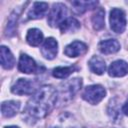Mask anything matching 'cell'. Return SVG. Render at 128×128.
Segmentation results:
<instances>
[{
  "mask_svg": "<svg viewBox=\"0 0 128 128\" xmlns=\"http://www.w3.org/2000/svg\"><path fill=\"white\" fill-rule=\"evenodd\" d=\"M57 100V92L50 85H44L40 87L29 99L24 114L26 117L39 120L48 115L53 109Z\"/></svg>",
  "mask_w": 128,
  "mask_h": 128,
  "instance_id": "1",
  "label": "cell"
},
{
  "mask_svg": "<svg viewBox=\"0 0 128 128\" xmlns=\"http://www.w3.org/2000/svg\"><path fill=\"white\" fill-rule=\"evenodd\" d=\"M66 15H67V9L66 7L61 4V3H56L53 5V7L51 8L49 14H48V24L52 27H56V26H60L66 19Z\"/></svg>",
  "mask_w": 128,
  "mask_h": 128,
  "instance_id": "2",
  "label": "cell"
},
{
  "mask_svg": "<svg viewBox=\"0 0 128 128\" xmlns=\"http://www.w3.org/2000/svg\"><path fill=\"white\" fill-rule=\"evenodd\" d=\"M106 95L105 89L101 85L87 86L83 92V99L90 104H98Z\"/></svg>",
  "mask_w": 128,
  "mask_h": 128,
  "instance_id": "3",
  "label": "cell"
},
{
  "mask_svg": "<svg viewBox=\"0 0 128 128\" xmlns=\"http://www.w3.org/2000/svg\"><path fill=\"white\" fill-rule=\"evenodd\" d=\"M110 26L115 33H122L126 28L125 13L118 8H114L110 12Z\"/></svg>",
  "mask_w": 128,
  "mask_h": 128,
  "instance_id": "4",
  "label": "cell"
},
{
  "mask_svg": "<svg viewBox=\"0 0 128 128\" xmlns=\"http://www.w3.org/2000/svg\"><path fill=\"white\" fill-rule=\"evenodd\" d=\"M57 51H58V43L52 37L47 38L44 41V43H43V45L41 47V53H42V55L46 59H49V60H51V59H53V58L56 57Z\"/></svg>",
  "mask_w": 128,
  "mask_h": 128,
  "instance_id": "5",
  "label": "cell"
},
{
  "mask_svg": "<svg viewBox=\"0 0 128 128\" xmlns=\"http://www.w3.org/2000/svg\"><path fill=\"white\" fill-rule=\"evenodd\" d=\"M11 91L17 95H30L33 92V84L28 79L20 78L12 86Z\"/></svg>",
  "mask_w": 128,
  "mask_h": 128,
  "instance_id": "6",
  "label": "cell"
},
{
  "mask_svg": "<svg viewBox=\"0 0 128 128\" xmlns=\"http://www.w3.org/2000/svg\"><path fill=\"white\" fill-rule=\"evenodd\" d=\"M87 51V46L81 41H74L66 46L64 53L68 57H78L85 54Z\"/></svg>",
  "mask_w": 128,
  "mask_h": 128,
  "instance_id": "7",
  "label": "cell"
},
{
  "mask_svg": "<svg viewBox=\"0 0 128 128\" xmlns=\"http://www.w3.org/2000/svg\"><path fill=\"white\" fill-rule=\"evenodd\" d=\"M108 72L112 77H122L128 73V64L123 60H116L111 63Z\"/></svg>",
  "mask_w": 128,
  "mask_h": 128,
  "instance_id": "8",
  "label": "cell"
},
{
  "mask_svg": "<svg viewBox=\"0 0 128 128\" xmlns=\"http://www.w3.org/2000/svg\"><path fill=\"white\" fill-rule=\"evenodd\" d=\"M18 68L22 73L30 74V73H34L36 71L37 66H36L35 61L31 57H29L26 54H22L19 59Z\"/></svg>",
  "mask_w": 128,
  "mask_h": 128,
  "instance_id": "9",
  "label": "cell"
},
{
  "mask_svg": "<svg viewBox=\"0 0 128 128\" xmlns=\"http://www.w3.org/2000/svg\"><path fill=\"white\" fill-rule=\"evenodd\" d=\"M48 9V4L45 2H35L32 8L28 12L29 19H40L42 18Z\"/></svg>",
  "mask_w": 128,
  "mask_h": 128,
  "instance_id": "10",
  "label": "cell"
},
{
  "mask_svg": "<svg viewBox=\"0 0 128 128\" xmlns=\"http://www.w3.org/2000/svg\"><path fill=\"white\" fill-rule=\"evenodd\" d=\"M119 49H120V44L115 39H107L99 43V50L103 54H106V55L115 53Z\"/></svg>",
  "mask_w": 128,
  "mask_h": 128,
  "instance_id": "11",
  "label": "cell"
},
{
  "mask_svg": "<svg viewBox=\"0 0 128 128\" xmlns=\"http://www.w3.org/2000/svg\"><path fill=\"white\" fill-rule=\"evenodd\" d=\"M82 85V81L79 78H74L69 80L68 82H66L62 88V94L63 96H69V97H73V95L80 89Z\"/></svg>",
  "mask_w": 128,
  "mask_h": 128,
  "instance_id": "12",
  "label": "cell"
},
{
  "mask_svg": "<svg viewBox=\"0 0 128 128\" xmlns=\"http://www.w3.org/2000/svg\"><path fill=\"white\" fill-rule=\"evenodd\" d=\"M20 108V103L18 101H5L1 105V111L2 115L4 117H13L14 115L17 114Z\"/></svg>",
  "mask_w": 128,
  "mask_h": 128,
  "instance_id": "13",
  "label": "cell"
},
{
  "mask_svg": "<svg viewBox=\"0 0 128 128\" xmlns=\"http://www.w3.org/2000/svg\"><path fill=\"white\" fill-rule=\"evenodd\" d=\"M0 54H1V56H0L1 57V65L5 69H11L15 64V59H14V56L12 55L11 51L5 46H1Z\"/></svg>",
  "mask_w": 128,
  "mask_h": 128,
  "instance_id": "14",
  "label": "cell"
},
{
  "mask_svg": "<svg viewBox=\"0 0 128 128\" xmlns=\"http://www.w3.org/2000/svg\"><path fill=\"white\" fill-rule=\"evenodd\" d=\"M97 4H98L97 1H72L71 2L73 10L77 14H83L85 11L95 8Z\"/></svg>",
  "mask_w": 128,
  "mask_h": 128,
  "instance_id": "15",
  "label": "cell"
},
{
  "mask_svg": "<svg viewBox=\"0 0 128 128\" xmlns=\"http://www.w3.org/2000/svg\"><path fill=\"white\" fill-rule=\"evenodd\" d=\"M89 67L91 69L92 72L101 75L105 72L106 70V64L105 61L99 57V56H93L90 60H89Z\"/></svg>",
  "mask_w": 128,
  "mask_h": 128,
  "instance_id": "16",
  "label": "cell"
},
{
  "mask_svg": "<svg viewBox=\"0 0 128 128\" xmlns=\"http://www.w3.org/2000/svg\"><path fill=\"white\" fill-rule=\"evenodd\" d=\"M59 27L62 33H73L80 28V23L75 18H67Z\"/></svg>",
  "mask_w": 128,
  "mask_h": 128,
  "instance_id": "17",
  "label": "cell"
},
{
  "mask_svg": "<svg viewBox=\"0 0 128 128\" xmlns=\"http://www.w3.org/2000/svg\"><path fill=\"white\" fill-rule=\"evenodd\" d=\"M26 40L31 46H38L43 40V34L39 29L33 28L27 32Z\"/></svg>",
  "mask_w": 128,
  "mask_h": 128,
  "instance_id": "18",
  "label": "cell"
},
{
  "mask_svg": "<svg viewBox=\"0 0 128 128\" xmlns=\"http://www.w3.org/2000/svg\"><path fill=\"white\" fill-rule=\"evenodd\" d=\"M105 12L103 9L98 8L92 16V24L95 30H101L105 26Z\"/></svg>",
  "mask_w": 128,
  "mask_h": 128,
  "instance_id": "19",
  "label": "cell"
},
{
  "mask_svg": "<svg viewBox=\"0 0 128 128\" xmlns=\"http://www.w3.org/2000/svg\"><path fill=\"white\" fill-rule=\"evenodd\" d=\"M73 71H74V67H72V66H70V67H57L53 70L52 75L55 78L64 79V78L68 77Z\"/></svg>",
  "mask_w": 128,
  "mask_h": 128,
  "instance_id": "20",
  "label": "cell"
},
{
  "mask_svg": "<svg viewBox=\"0 0 128 128\" xmlns=\"http://www.w3.org/2000/svg\"><path fill=\"white\" fill-rule=\"evenodd\" d=\"M17 15H15L14 13L11 14V16L8 19V24H7V35L11 36L14 34L15 30H16V26H17Z\"/></svg>",
  "mask_w": 128,
  "mask_h": 128,
  "instance_id": "21",
  "label": "cell"
},
{
  "mask_svg": "<svg viewBox=\"0 0 128 128\" xmlns=\"http://www.w3.org/2000/svg\"><path fill=\"white\" fill-rule=\"evenodd\" d=\"M122 111H123V113H124L125 115H127V116H128V100H127V101L125 102V104L123 105Z\"/></svg>",
  "mask_w": 128,
  "mask_h": 128,
  "instance_id": "22",
  "label": "cell"
},
{
  "mask_svg": "<svg viewBox=\"0 0 128 128\" xmlns=\"http://www.w3.org/2000/svg\"><path fill=\"white\" fill-rule=\"evenodd\" d=\"M5 128H19V127H17V126H7Z\"/></svg>",
  "mask_w": 128,
  "mask_h": 128,
  "instance_id": "23",
  "label": "cell"
}]
</instances>
